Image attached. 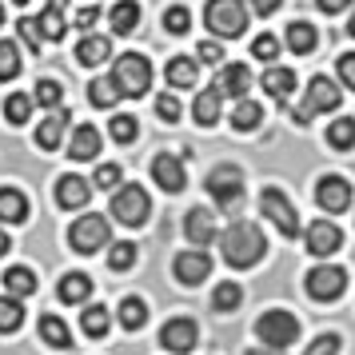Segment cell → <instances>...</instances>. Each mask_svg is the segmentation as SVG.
Segmentation results:
<instances>
[{
	"label": "cell",
	"mask_w": 355,
	"mask_h": 355,
	"mask_svg": "<svg viewBox=\"0 0 355 355\" xmlns=\"http://www.w3.org/2000/svg\"><path fill=\"white\" fill-rule=\"evenodd\" d=\"M220 252H224V263L227 268H256L263 252H268V240L256 224L248 220H236L232 227L220 232Z\"/></svg>",
	"instance_id": "obj_1"
},
{
	"label": "cell",
	"mask_w": 355,
	"mask_h": 355,
	"mask_svg": "<svg viewBox=\"0 0 355 355\" xmlns=\"http://www.w3.org/2000/svg\"><path fill=\"white\" fill-rule=\"evenodd\" d=\"M211 192V200H216V208L220 211H240L243 204V172L240 168H232V164H220V168H211L208 172V184H204Z\"/></svg>",
	"instance_id": "obj_2"
},
{
	"label": "cell",
	"mask_w": 355,
	"mask_h": 355,
	"mask_svg": "<svg viewBox=\"0 0 355 355\" xmlns=\"http://www.w3.org/2000/svg\"><path fill=\"white\" fill-rule=\"evenodd\" d=\"M112 84H116V92H120V100L144 96L148 88H152V64H148L144 56H136V52H124V56L116 60Z\"/></svg>",
	"instance_id": "obj_3"
},
{
	"label": "cell",
	"mask_w": 355,
	"mask_h": 355,
	"mask_svg": "<svg viewBox=\"0 0 355 355\" xmlns=\"http://www.w3.org/2000/svg\"><path fill=\"white\" fill-rule=\"evenodd\" d=\"M204 24H208L216 36L236 40V36H243V28H248V8H243V0H208Z\"/></svg>",
	"instance_id": "obj_4"
},
{
	"label": "cell",
	"mask_w": 355,
	"mask_h": 355,
	"mask_svg": "<svg viewBox=\"0 0 355 355\" xmlns=\"http://www.w3.org/2000/svg\"><path fill=\"white\" fill-rule=\"evenodd\" d=\"M339 100H343V96H339V84L336 80H327V76H311L304 104L295 108V124H307L311 116H320V112H336Z\"/></svg>",
	"instance_id": "obj_5"
},
{
	"label": "cell",
	"mask_w": 355,
	"mask_h": 355,
	"mask_svg": "<svg viewBox=\"0 0 355 355\" xmlns=\"http://www.w3.org/2000/svg\"><path fill=\"white\" fill-rule=\"evenodd\" d=\"M256 336L268 343V347H291L295 336H300V320L284 311V307H275V311H263L256 320Z\"/></svg>",
	"instance_id": "obj_6"
},
{
	"label": "cell",
	"mask_w": 355,
	"mask_h": 355,
	"mask_svg": "<svg viewBox=\"0 0 355 355\" xmlns=\"http://www.w3.org/2000/svg\"><path fill=\"white\" fill-rule=\"evenodd\" d=\"M148 211H152V200H148V192L140 188V184H124V188H116V196H112V216L120 220V224L140 227V224L148 220Z\"/></svg>",
	"instance_id": "obj_7"
},
{
	"label": "cell",
	"mask_w": 355,
	"mask_h": 355,
	"mask_svg": "<svg viewBox=\"0 0 355 355\" xmlns=\"http://www.w3.org/2000/svg\"><path fill=\"white\" fill-rule=\"evenodd\" d=\"M343 288H347V272H343L339 263H320V268H311V272H307V295H311V300H320V304L339 300Z\"/></svg>",
	"instance_id": "obj_8"
},
{
	"label": "cell",
	"mask_w": 355,
	"mask_h": 355,
	"mask_svg": "<svg viewBox=\"0 0 355 355\" xmlns=\"http://www.w3.org/2000/svg\"><path fill=\"white\" fill-rule=\"evenodd\" d=\"M108 236H112V224H108L104 216H80V220L72 224V232H68V243L88 256V252H100V248L108 243Z\"/></svg>",
	"instance_id": "obj_9"
},
{
	"label": "cell",
	"mask_w": 355,
	"mask_h": 355,
	"mask_svg": "<svg viewBox=\"0 0 355 355\" xmlns=\"http://www.w3.org/2000/svg\"><path fill=\"white\" fill-rule=\"evenodd\" d=\"M259 208H263V216L272 220L284 236H295L300 232V216H295V204H291L288 196L279 192V188H263V196H259Z\"/></svg>",
	"instance_id": "obj_10"
},
{
	"label": "cell",
	"mask_w": 355,
	"mask_h": 355,
	"mask_svg": "<svg viewBox=\"0 0 355 355\" xmlns=\"http://www.w3.org/2000/svg\"><path fill=\"white\" fill-rule=\"evenodd\" d=\"M315 204H320L327 216H339V211L352 208V184L343 176H323L315 184Z\"/></svg>",
	"instance_id": "obj_11"
},
{
	"label": "cell",
	"mask_w": 355,
	"mask_h": 355,
	"mask_svg": "<svg viewBox=\"0 0 355 355\" xmlns=\"http://www.w3.org/2000/svg\"><path fill=\"white\" fill-rule=\"evenodd\" d=\"M172 272H176L180 284L200 288V284L211 275V256H208V252H200V248H192V252H180L176 263H172Z\"/></svg>",
	"instance_id": "obj_12"
},
{
	"label": "cell",
	"mask_w": 355,
	"mask_h": 355,
	"mask_svg": "<svg viewBox=\"0 0 355 355\" xmlns=\"http://www.w3.org/2000/svg\"><path fill=\"white\" fill-rule=\"evenodd\" d=\"M196 339H200V327H196V320H188V315H176V320H168V323H164V331H160L164 352H176V355L192 352Z\"/></svg>",
	"instance_id": "obj_13"
},
{
	"label": "cell",
	"mask_w": 355,
	"mask_h": 355,
	"mask_svg": "<svg viewBox=\"0 0 355 355\" xmlns=\"http://www.w3.org/2000/svg\"><path fill=\"white\" fill-rule=\"evenodd\" d=\"M152 180L160 184L168 196L184 192V184H188V172H184V160L172 156V152H160L156 160H152Z\"/></svg>",
	"instance_id": "obj_14"
},
{
	"label": "cell",
	"mask_w": 355,
	"mask_h": 355,
	"mask_svg": "<svg viewBox=\"0 0 355 355\" xmlns=\"http://www.w3.org/2000/svg\"><path fill=\"white\" fill-rule=\"evenodd\" d=\"M184 236L204 252L211 240H220V227H216V216H211L208 208H192L188 216H184Z\"/></svg>",
	"instance_id": "obj_15"
},
{
	"label": "cell",
	"mask_w": 355,
	"mask_h": 355,
	"mask_svg": "<svg viewBox=\"0 0 355 355\" xmlns=\"http://www.w3.org/2000/svg\"><path fill=\"white\" fill-rule=\"evenodd\" d=\"M92 200V184L88 180H80V176H60L56 180V204L64 211H72V208H84Z\"/></svg>",
	"instance_id": "obj_16"
},
{
	"label": "cell",
	"mask_w": 355,
	"mask_h": 355,
	"mask_svg": "<svg viewBox=\"0 0 355 355\" xmlns=\"http://www.w3.org/2000/svg\"><path fill=\"white\" fill-rule=\"evenodd\" d=\"M248 88H252V72H248V64H224L220 68V80H216V92H220V96L248 100Z\"/></svg>",
	"instance_id": "obj_17"
},
{
	"label": "cell",
	"mask_w": 355,
	"mask_h": 355,
	"mask_svg": "<svg viewBox=\"0 0 355 355\" xmlns=\"http://www.w3.org/2000/svg\"><path fill=\"white\" fill-rule=\"evenodd\" d=\"M339 243H343V236H339L336 224H327V220H315V224L307 227V252L311 256H331Z\"/></svg>",
	"instance_id": "obj_18"
},
{
	"label": "cell",
	"mask_w": 355,
	"mask_h": 355,
	"mask_svg": "<svg viewBox=\"0 0 355 355\" xmlns=\"http://www.w3.org/2000/svg\"><path fill=\"white\" fill-rule=\"evenodd\" d=\"M64 4H68V0H49V8H44V12H40V20H36L40 40H64V33H68Z\"/></svg>",
	"instance_id": "obj_19"
},
{
	"label": "cell",
	"mask_w": 355,
	"mask_h": 355,
	"mask_svg": "<svg viewBox=\"0 0 355 355\" xmlns=\"http://www.w3.org/2000/svg\"><path fill=\"white\" fill-rule=\"evenodd\" d=\"M96 152H100V132L92 124L72 128V144H68V156L72 160H96Z\"/></svg>",
	"instance_id": "obj_20"
},
{
	"label": "cell",
	"mask_w": 355,
	"mask_h": 355,
	"mask_svg": "<svg viewBox=\"0 0 355 355\" xmlns=\"http://www.w3.org/2000/svg\"><path fill=\"white\" fill-rule=\"evenodd\" d=\"M28 220V200L20 188H0V224H24Z\"/></svg>",
	"instance_id": "obj_21"
},
{
	"label": "cell",
	"mask_w": 355,
	"mask_h": 355,
	"mask_svg": "<svg viewBox=\"0 0 355 355\" xmlns=\"http://www.w3.org/2000/svg\"><path fill=\"white\" fill-rule=\"evenodd\" d=\"M164 76L172 88H192L200 80V64H196V56H172L168 68H164Z\"/></svg>",
	"instance_id": "obj_22"
},
{
	"label": "cell",
	"mask_w": 355,
	"mask_h": 355,
	"mask_svg": "<svg viewBox=\"0 0 355 355\" xmlns=\"http://www.w3.org/2000/svg\"><path fill=\"white\" fill-rule=\"evenodd\" d=\"M60 304H88L92 300V279L84 272H68L64 279H60Z\"/></svg>",
	"instance_id": "obj_23"
},
{
	"label": "cell",
	"mask_w": 355,
	"mask_h": 355,
	"mask_svg": "<svg viewBox=\"0 0 355 355\" xmlns=\"http://www.w3.org/2000/svg\"><path fill=\"white\" fill-rule=\"evenodd\" d=\"M108 24H112L116 36H132L136 33V24H140V4H136V0H120V4H112Z\"/></svg>",
	"instance_id": "obj_24"
},
{
	"label": "cell",
	"mask_w": 355,
	"mask_h": 355,
	"mask_svg": "<svg viewBox=\"0 0 355 355\" xmlns=\"http://www.w3.org/2000/svg\"><path fill=\"white\" fill-rule=\"evenodd\" d=\"M64 128H68V112H52L49 120H40V128H36V144L44 148V152H56L60 140H64Z\"/></svg>",
	"instance_id": "obj_25"
},
{
	"label": "cell",
	"mask_w": 355,
	"mask_h": 355,
	"mask_svg": "<svg viewBox=\"0 0 355 355\" xmlns=\"http://www.w3.org/2000/svg\"><path fill=\"white\" fill-rule=\"evenodd\" d=\"M108 56H112V44H108V36H84L80 44H76V60H80V64H88V68L104 64Z\"/></svg>",
	"instance_id": "obj_26"
},
{
	"label": "cell",
	"mask_w": 355,
	"mask_h": 355,
	"mask_svg": "<svg viewBox=\"0 0 355 355\" xmlns=\"http://www.w3.org/2000/svg\"><path fill=\"white\" fill-rule=\"evenodd\" d=\"M220 100H224V96H220L216 88H204V92L196 96L192 116H196V124H200V128H211V124L220 120Z\"/></svg>",
	"instance_id": "obj_27"
},
{
	"label": "cell",
	"mask_w": 355,
	"mask_h": 355,
	"mask_svg": "<svg viewBox=\"0 0 355 355\" xmlns=\"http://www.w3.org/2000/svg\"><path fill=\"white\" fill-rule=\"evenodd\" d=\"M40 339L52 343L56 352H68L72 347V331H68V323L60 315H40Z\"/></svg>",
	"instance_id": "obj_28"
},
{
	"label": "cell",
	"mask_w": 355,
	"mask_h": 355,
	"mask_svg": "<svg viewBox=\"0 0 355 355\" xmlns=\"http://www.w3.org/2000/svg\"><path fill=\"white\" fill-rule=\"evenodd\" d=\"M263 88H268V96L288 100L291 92H295V72H291V68H268V72H263Z\"/></svg>",
	"instance_id": "obj_29"
},
{
	"label": "cell",
	"mask_w": 355,
	"mask_h": 355,
	"mask_svg": "<svg viewBox=\"0 0 355 355\" xmlns=\"http://www.w3.org/2000/svg\"><path fill=\"white\" fill-rule=\"evenodd\" d=\"M80 327H84V336H108V327H112V315H108V307L104 304H88L84 307V315H80Z\"/></svg>",
	"instance_id": "obj_30"
},
{
	"label": "cell",
	"mask_w": 355,
	"mask_h": 355,
	"mask_svg": "<svg viewBox=\"0 0 355 355\" xmlns=\"http://www.w3.org/2000/svg\"><path fill=\"white\" fill-rule=\"evenodd\" d=\"M284 40H288V49L295 52V56H304V52L315 49V40H320V36H315V28H311L307 20H291V24H288V36H284Z\"/></svg>",
	"instance_id": "obj_31"
},
{
	"label": "cell",
	"mask_w": 355,
	"mask_h": 355,
	"mask_svg": "<svg viewBox=\"0 0 355 355\" xmlns=\"http://www.w3.org/2000/svg\"><path fill=\"white\" fill-rule=\"evenodd\" d=\"M4 288H8V295H12V300H24V295H33V291H36L33 268H8V272H4Z\"/></svg>",
	"instance_id": "obj_32"
},
{
	"label": "cell",
	"mask_w": 355,
	"mask_h": 355,
	"mask_svg": "<svg viewBox=\"0 0 355 355\" xmlns=\"http://www.w3.org/2000/svg\"><path fill=\"white\" fill-rule=\"evenodd\" d=\"M259 120H263V108H259L256 100H236V108H232V128L252 132Z\"/></svg>",
	"instance_id": "obj_33"
},
{
	"label": "cell",
	"mask_w": 355,
	"mask_h": 355,
	"mask_svg": "<svg viewBox=\"0 0 355 355\" xmlns=\"http://www.w3.org/2000/svg\"><path fill=\"white\" fill-rule=\"evenodd\" d=\"M120 323H124L128 331H140V327L148 323V304L136 300V295H128V300L120 304Z\"/></svg>",
	"instance_id": "obj_34"
},
{
	"label": "cell",
	"mask_w": 355,
	"mask_h": 355,
	"mask_svg": "<svg viewBox=\"0 0 355 355\" xmlns=\"http://www.w3.org/2000/svg\"><path fill=\"white\" fill-rule=\"evenodd\" d=\"M33 104H40V108H52V112H60V104H64V88H60V80H40V84H36Z\"/></svg>",
	"instance_id": "obj_35"
},
{
	"label": "cell",
	"mask_w": 355,
	"mask_h": 355,
	"mask_svg": "<svg viewBox=\"0 0 355 355\" xmlns=\"http://www.w3.org/2000/svg\"><path fill=\"white\" fill-rule=\"evenodd\" d=\"M240 304H243V288L240 284H232V279L211 291V307H216V311H236Z\"/></svg>",
	"instance_id": "obj_36"
},
{
	"label": "cell",
	"mask_w": 355,
	"mask_h": 355,
	"mask_svg": "<svg viewBox=\"0 0 355 355\" xmlns=\"http://www.w3.org/2000/svg\"><path fill=\"white\" fill-rule=\"evenodd\" d=\"M327 144L339 148V152H347V148L355 144V120H352V116H339L336 124L327 128Z\"/></svg>",
	"instance_id": "obj_37"
},
{
	"label": "cell",
	"mask_w": 355,
	"mask_h": 355,
	"mask_svg": "<svg viewBox=\"0 0 355 355\" xmlns=\"http://www.w3.org/2000/svg\"><path fill=\"white\" fill-rule=\"evenodd\" d=\"M20 323H24V304L12 300V295H0V331L8 336V331H17Z\"/></svg>",
	"instance_id": "obj_38"
},
{
	"label": "cell",
	"mask_w": 355,
	"mask_h": 355,
	"mask_svg": "<svg viewBox=\"0 0 355 355\" xmlns=\"http://www.w3.org/2000/svg\"><path fill=\"white\" fill-rule=\"evenodd\" d=\"M4 116H8V124H24L33 116V96L28 92H12L4 100Z\"/></svg>",
	"instance_id": "obj_39"
},
{
	"label": "cell",
	"mask_w": 355,
	"mask_h": 355,
	"mask_svg": "<svg viewBox=\"0 0 355 355\" xmlns=\"http://www.w3.org/2000/svg\"><path fill=\"white\" fill-rule=\"evenodd\" d=\"M20 76V49L12 40H0V80H17Z\"/></svg>",
	"instance_id": "obj_40"
},
{
	"label": "cell",
	"mask_w": 355,
	"mask_h": 355,
	"mask_svg": "<svg viewBox=\"0 0 355 355\" xmlns=\"http://www.w3.org/2000/svg\"><path fill=\"white\" fill-rule=\"evenodd\" d=\"M108 132H112L116 144H132L136 136H140V124H136V116H112V124H108Z\"/></svg>",
	"instance_id": "obj_41"
},
{
	"label": "cell",
	"mask_w": 355,
	"mask_h": 355,
	"mask_svg": "<svg viewBox=\"0 0 355 355\" xmlns=\"http://www.w3.org/2000/svg\"><path fill=\"white\" fill-rule=\"evenodd\" d=\"M136 256H140V252H136V243H128V240H120V243L108 248V263H112L116 272H128L132 263H136Z\"/></svg>",
	"instance_id": "obj_42"
},
{
	"label": "cell",
	"mask_w": 355,
	"mask_h": 355,
	"mask_svg": "<svg viewBox=\"0 0 355 355\" xmlns=\"http://www.w3.org/2000/svg\"><path fill=\"white\" fill-rule=\"evenodd\" d=\"M188 24H192V12L184 8V4H172V8H164V28L172 36H184L188 33Z\"/></svg>",
	"instance_id": "obj_43"
},
{
	"label": "cell",
	"mask_w": 355,
	"mask_h": 355,
	"mask_svg": "<svg viewBox=\"0 0 355 355\" xmlns=\"http://www.w3.org/2000/svg\"><path fill=\"white\" fill-rule=\"evenodd\" d=\"M88 100H92L96 108H112L116 100H120V92H116L112 80H92L88 84Z\"/></svg>",
	"instance_id": "obj_44"
},
{
	"label": "cell",
	"mask_w": 355,
	"mask_h": 355,
	"mask_svg": "<svg viewBox=\"0 0 355 355\" xmlns=\"http://www.w3.org/2000/svg\"><path fill=\"white\" fill-rule=\"evenodd\" d=\"M252 56H256V60H263V64H272L275 56H279V40H275L272 33L256 36V40H252Z\"/></svg>",
	"instance_id": "obj_45"
},
{
	"label": "cell",
	"mask_w": 355,
	"mask_h": 355,
	"mask_svg": "<svg viewBox=\"0 0 355 355\" xmlns=\"http://www.w3.org/2000/svg\"><path fill=\"white\" fill-rule=\"evenodd\" d=\"M92 184L96 188H120V164H96V176H92Z\"/></svg>",
	"instance_id": "obj_46"
},
{
	"label": "cell",
	"mask_w": 355,
	"mask_h": 355,
	"mask_svg": "<svg viewBox=\"0 0 355 355\" xmlns=\"http://www.w3.org/2000/svg\"><path fill=\"white\" fill-rule=\"evenodd\" d=\"M17 28H20V40H24L33 52H40V28H36V17H20Z\"/></svg>",
	"instance_id": "obj_47"
},
{
	"label": "cell",
	"mask_w": 355,
	"mask_h": 355,
	"mask_svg": "<svg viewBox=\"0 0 355 355\" xmlns=\"http://www.w3.org/2000/svg\"><path fill=\"white\" fill-rule=\"evenodd\" d=\"M336 352H339V336H331V331H327V336H320L311 347H307V352H300V355H336Z\"/></svg>",
	"instance_id": "obj_48"
},
{
	"label": "cell",
	"mask_w": 355,
	"mask_h": 355,
	"mask_svg": "<svg viewBox=\"0 0 355 355\" xmlns=\"http://www.w3.org/2000/svg\"><path fill=\"white\" fill-rule=\"evenodd\" d=\"M196 56H200L196 64H220V60H224V49H220L216 40H204V44H200V52H196Z\"/></svg>",
	"instance_id": "obj_49"
},
{
	"label": "cell",
	"mask_w": 355,
	"mask_h": 355,
	"mask_svg": "<svg viewBox=\"0 0 355 355\" xmlns=\"http://www.w3.org/2000/svg\"><path fill=\"white\" fill-rule=\"evenodd\" d=\"M156 112H160V120H168V124H172V120H180V100L164 92V96L156 100Z\"/></svg>",
	"instance_id": "obj_50"
},
{
	"label": "cell",
	"mask_w": 355,
	"mask_h": 355,
	"mask_svg": "<svg viewBox=\"0 0 355 355\" xmlns=\"http://www.w3.org/2000/svg\"><path fill=\"white\" fill-rule=\"evenodd\" d=\"M339 80L347 84L355 92V52H347V56H339Z\"/></svg>",
	"instance_id": "obj_51"
},
{
	"label": "cell",
	"mask_w": 355,
	"mask_h": 355,
	"mask_svg": "<svg viewBox=\"0 0 355 355\" xmlns=\"http://www.w3.org/2000/svg\"><path fill=\"white\" fill-rule=\"evenodd\" d=\"M96 20H100V8H80V12H76V28H80V33H88Z\"/></svg>",
	"instance_id": "obj_52"
},
{
	"label": "cell",
	"mask_w": 355,
	"mask_h": 355,
	"mask_svg": "<svg viewBox=\"0 0 355 355\" xmlns=\"http://www.w3.org/2000/svg\"><path fill=\"white\" fill-rule=\"evenodd\" d=\"M320 4V12H327V17H336V12H343V8H352V0H315Z\"/></svg>",
	"instance_id": "obj_53"
},
{
	"label": "cell",
	"mask_w": 355,
	"mask_h": 355,
	"mask_svg": "<svg viewBox=\"0 0 355 355\" xmlns=\"http://www.w3.org/2000/svg\"><path fill=\"white\" fill-rule=\"evenodd\" d=\"M279 4H284V0H252V8H256L259 17H272V12L279 8Z\"/></svg>",
	"instance_id": "obj_54"
},
{
	"label": "cell",
	"mask_w": 355,
	"mask_h": 355,
	"mask_svg": "<svg viewBox=\"0 0 355 355\" xmlns=\"http://www.w3.org/2000/svg\"><path fill=\"white\" fill-rule=\"evenodd\" d=\"M8 248H12V240H8V232H0V256H8Z\"/></svg>",
	"instance_id": "obj_55"
},
{
	"label": "cell",
	"mask_w": 355,
	"mask_h": 355,
	"mask_svg": "<svg viewBox=\"0 0 355 355\" xmlns=\"http://www.w3.org/2000/svg\"><path fill=\"white\" fill-rule=\"evenodd\" d=\"M347 33H352V36H355V12H352V20H347Z\"/></svg>",
	"instance_id": "obj_56"
},
{
	"label": "cell",
	"mask_w": 355,
	"mask_h": 355,
	"mask_svg": "<svg viewBox=\"0 0 355 355\" xmlns=\"http://www.w3.org/2000/svg\"><path fill=\"white\" fill-rule=\"evenodd\" d=\"M243 355H272V352H243Z\"/></svg>",
	"instance_id": "obj_57"
},
{
	"label": "cell",
	"mask_w": 355,
	"mask_h": 355,
	"mask_svg": "<svg viewBox=\"0 0 355 355\" xmlns=\"http://www.w3.org/2000/svg\"><path fill=\"white\" fill-rule=\"evenodd\" d=\"M0 24H4V4H0Z\"/></svg>",
	"instance_id": "obj_58"
},
{
	"label": "cell",
	"mask_w": 355,
	"mask_h": 355,
	"mask_svg": "<svg viewBox=\"0 0 355 355\" xmlns=\"http://www.w3.org/2000/svg\"><path fill=\"white\" fill-rule=\"evenodd\" d=\"M12 4H28V0H12Z\"/></svg>",
	"instance_id": "obj_59"
}]
</instances>
